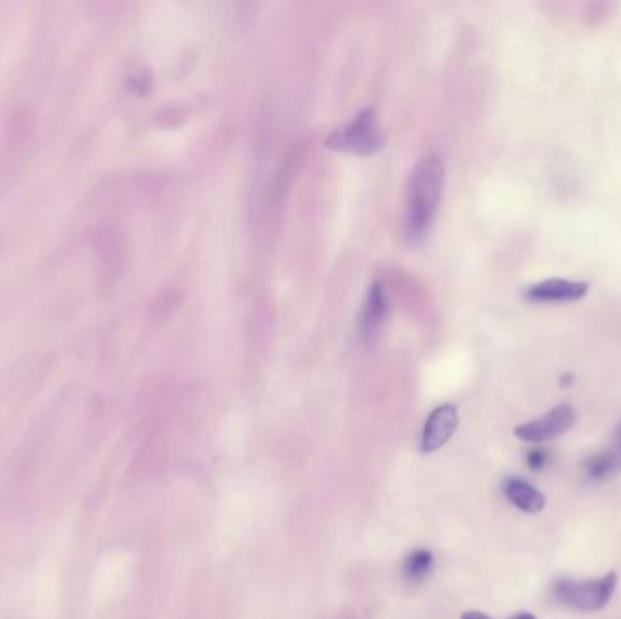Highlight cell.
<instances>
[{"instance_id": "52a82bcc", "label": "cell", "mask_w": 621, "mask_h": 619, "mask_svg": "<svg viewBox=\"0 0 621 619\" xmlns=\"http://www.w3.org/2000/svg\"><path fill=\"white\" fill-rule=\"evenodd\" d=\"M589 293V284L582 280H567V278H545L538 284H533L525 296L533 302H576L582 300Z\"/></svg>"}, {"instance_id": "ba28073f", "label": "cell", "mask_w": 621, "mask_h": 619, "mask_svg": "<svg viewBox=\"0 0 621 619\" xmlns=\"http://www.w3.org/2000/svg\"><path fill=\"white\" fill-rule=\"evenodd\" d=\"M503 492L516 509L527 512V514L542 512L547 503L542 492L534 489L531 483L525 482L522 478H507L503 483Z\"/></svg>"}, {"instance_id": "7c38bea8", "label": "cell", "mask_w": 621, "mask_h": 619, "mask_svg": "<svg viewBox=\"0 0 621 619\" xmlns=\"http://www.w3.org/2000/svg\"><path fill=\"white\" fill-rule=\"evenodd\" d=\"M462 619H494L489 616V614H485V612H480V610H467L462 614Z\"/></svg>"}, {"instance_id": "5bb4252c", "label": "cell", "mask_w": 621, "mask_h": 619, "mask_svg": "<svg viewBox=\"0 0 621 619\" xmlns=\"http://www.w3.org/2000/svg\"><path fill=\"white\" fill-rule=\"evenodd\" d=\"M572 382H574V376H572V374H562V385L569 387Z\"/></svg>"}, {"instance_id": "8fae6325", "label": "cell", "mask_w": 621, "mask_h": 619, "mask_svg": "<svg viewBox=\"0 0 621 619\" xmlns=\"http://www.w3.org/2000/svg\"><path fill=\"white\" fill-rule=\"evenodd\" d=\"M547 460H549V456L543 449H533L527 454V465L531 471H542L543 467L547 465Z\"/></svg>"}, {"instance_id": "8992f818", "label": "cell", "mask_w": 621, "mask_h": 619, "mask_svg": "<svg viewBox=\"0 0 621 619\" xmlns=\"http://www.w3.org/2000/svg\"><path fill=\"white\" fill-rule=\"evenodd\" d=\"M387 318V295L382 282H373L367 289L364 307L360 313V335L367 345L373 344L380 336V331Z\"/></svg>"}, {"instance_id": "7a4b0ae2", "label": "cell", "mask_w": 621, "mask_h": 619, "mask_svg": "<svg viewBox=\"0 0 621 619\" xmlns=\"http://www.w3.org/2000/svg\"><path fill=\"white\" fill-rule=\"evenodd\" d=\"M326 146L335 151L353 153V155H375L384 146V135L376 118V111L367 108L356 115L353 122L336 128L326 138Z\"/></svg>"}, {"instance_id": "30bf717a", "label": "cell", "mask_w": 621, "mask_h": 619, "mask_svg": "<svg viewBox=\"0 0 621 619\" xmlns=\"http://www.w3.org/2000/svg\"><path fill=\"white\" fill-rule=\"evenodd\" d=\"M618 469L616 458L611 454H598L585 462V472L591 480H603Z\"/></svg>"}, {"instance_id": "9a60e30c", "label": "cell", "mask_w": 621, "mask_h": 619, "mask_svg": "<svg viewBox=\"0 0 621 619\" xmlns=\"http://www.w3.org/2000/svg\"><path fill=\"white\" fill-rule=\"evenodd\" d=\"M513 619H538L531 612H520V614H516Z\"/></svg>"}, {"instance_id": "277c9868", "label": "cell", "mask_w": 621, "mask_h": 619, "mask_svg": "<svg viewBox=\"0 0 621 619\" xmlns=\"http://www.w3.org/2000/svg\"><path fill=\"white\" fill-rule=\"evenodd\" d=\"M574 422H576L574 409L569 403H560L540 418L518 425L514 429V434L522 442H549V440L560 438L563 434L569 433Z\"/></svg>"}, {"instance_id": "6da1fadb", "label": "cell", "mask_w": 621, "mask_h": 619, "mask_svg": "<svg viewBox=\"0 0 621 619\" xmlns=\"http://www.w3.org/2000/svg\"><path fill=\"white\" fill-rule=\"evenodd\" d=\"M444 189V164L436 155L418 160L407 184L405 235L411 242L424 240L433 226Z\"/></svg>"}, {"instance_id": "9c48e42d", "label": "cell", "mask_w": 621, "mask_h": 619, "mask_svg": "<svg viewBox=\"0 0 621 619\" xmlns=\"http://www.w3.org/2000/svg\"><path fill=\"white\" fill-rule=\"evenodd\" d=\"M434 556L433 552L427 551V549H416L411 552L404 563L405 578L413 583L418 581H424L429 572L433 570Z\"/></svg>"}, {"instance_id": "4fadbf2b", "label": "cell", "mask_w": 621, "mask_h": 619, "mask_svg": "<svg viewBox=\"0 0 621 619\" xmlns=\"http://www.w3.org/2000/svg\"><path fill=\"white\" fill-rule=\"evenodd\" d=\"M612 456L616 458V463H618V467H621V429H620V434H618V443H616V451L612 452Z\"/></svg>"}, {"instance_id": "5b68a950", "label": "cell", "mask_w": 621, "mask_h": 619, "mask_svg": "<svg viewBox=\"0 0 621 619\" xmlns=\"http://www.w3.org/2000/svg\"><path fill=\"white\" fill-rule=\"evenodd\" d=\"M458 409L453 403H444L440 407H436L433 413L429 414L427 422L422 431V442L420 449L424 454L438 451L440 447H444L445 443L453 438V434L458 429Z\"/></svg>"}, {"instance_id": "3957f363", "label": "cell", "mask_w": 621, "mask_h": 619, "mask_svg": "<svg viewBox=\"0 0 621 619\" xmlns=\"http://www.w3.org/2000/svg\"><path fill=\"white\" fill-rule=\"evenodd\" d=\"M618 583V576L614 572L605 574L600 580L574 581L558 580L552 587L554 598L576 610L594 612L609 603Z\"/></svg>"}]
</instances>
